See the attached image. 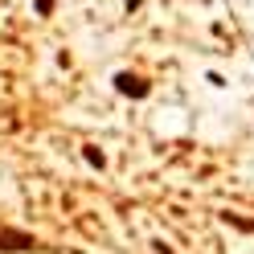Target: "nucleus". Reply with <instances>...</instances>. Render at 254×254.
Here are the masks:
<instances>
[{
    "label": "nucleus",
    "mask_w": 254,
    "mask_h": 254,
    "mask_svg": "<svg viewBox=\"0 0 254 254\" xmlns=\"http://www.w3.org/2000/svg\"><path fill=\"white\" fill-rule=\"evenodd\" d=\"M115 90L127 94V99H148V90H152V86H148V78H139V74H127V70H123V74H115Z\"/></svg>",
    "instance_id": "f257e3e1"
},
{
    "label": "nucleus",
    "mask_w": 254,
    "mask_h": 254,
    "mask_svg": "<svg viewBox=\"0 0 254 254\" xmlns=\"http://www.w3.org/2000/svg\"><path fill=\"white\" fill-rule=\"evenodd\" d=\"M123 4H127V12H135V8H139V0H123Z\"/></svg>",
    "instance_id": "7ed1b4c3"
},
{
    "label": "nucleus",
    "mask_w": 254,
    "mask_h": 254,
    "mask_svg": "<svg viewBox=\"0 0 254 254\" xmlns=\"http://www.w3.org/2000/svg\"><path fill=\"white\" fill-rule=\"evenodd\" d=\"M86 160H90L94 168H103V152H94V148H86Z\"/></svg>",
    "instance_id": "f03ea898"
}]
</instances>
